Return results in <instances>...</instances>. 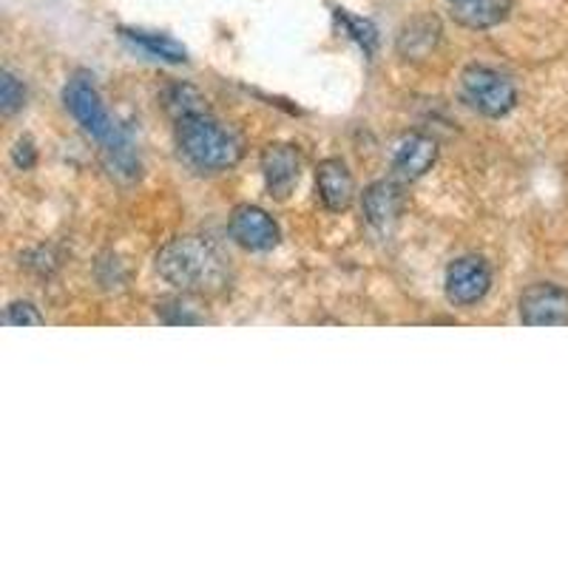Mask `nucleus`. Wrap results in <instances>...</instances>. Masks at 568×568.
<instances>
[{
	"label": "nucleus",
	"mask_w": 568,
	"mask_h": 568,
	"mask_svg": "<svg viewBox=\"0 0 568 568\" xmlns=\"http://www.w3.org/2000/svg\"><path fill=\"white\" fill-rule=\"evenodd\" d=\"M511 12V0H455L453 18L466 29H491Z\"/></svg>",
	"instance_id": "obj_12"
},
{
	"label": "nucleus",
	"mask_w": 568,
	"mask_h": 568,
	"mask_svg": "<svg viewBox=\"0 0 568 568\" xmlns=\"http://www.w3.org/2000/svg\"><path fill=\"white\" fill-rule=\"evenodd\" d=\"M23 103H27V89H23V83H20L14 74H3V80H0V109H3V114L12 116L14 111L23 109Z\"/></svg>",
	"instance_id": "obj_17"
},
{
	"label": "nucleus",
	"mask_w": 568,
	"mask_h": 568,
	"mask_svg": "<svg viewBox=\"0 0 568 568\" xmlns=\"http://www.w3.org/2000/svg\"><path fill=\"white\" fill-rule=\"evenodd\" d=\"M336 18L342 20L344 29H347V32H349V38H353L355 43L362 45L364 52H367V54L375 52V45H378V32H375V27H373V23H369V20L353 18V14L342 12V9H338V12H336Z\"/></svg>",
	"instance_id": "obj_15"
},
{
	"label": "nucleus",
	"mask_w": 568,
	"mask_h": 568,
	"mask_svg": "<svg viewBox=\"0 0 568 568\" xmlns=\"http://www.w3.org/2000/svg\"><path fill=\"white\" fill-rule=\"evenodd\" d=\"M453 3H455V0H453Z\"/></svg>",
	"instance_id": "obj_20"
},
{
	"label": "nucleus",
	"mask_w": 568,
	"mask_h": 568,
	"mask_svg": "<svg viewBox=\"0 0 568 568\" xmlns=\"http://www.w3.org/2000/svg\"><path fill=\"white\" fill-rule=\"evenodd\" d=\"M438 34L440 29L433 18H418L400 32L398 49L407 54V58H420V54H426L435 43H438Z\"/></svg>",
	"instance_id": "obj_14"
},
{
	"label": "nucleus",
	"mask_w": 568,
	"mask_h": 568,
	"mask_svg": "<svg viewBox=\"0 0 568 568\" xmlns=\"http://www.w3.org/2000/svg\"><path fill=\"white\" fill-rule=\"evenodd\" d=\"M460 98L480 114L504 116L515 109L517 89L506 74L489 65H469L460 74Z\"/></svg>",
	"instance_id": "obj_4"
},
{
	"label": "nucleus",
	"mask_w": 568,
	"mask_h": 568,
	"mask_svg": "<svg viewBox=\"0 0 568 568\" xmlns=\"http://www.w3.org/2000/svg\"><path fill=\"white\" fill-rule=\"evenodd\" d=\"M438 160V142L426 134H409L395 145L393 171L398 180L415 182L433 169Z\"/></svg>",
	"instance_id": "obj_10"
},
{
	"label": "nucleus",
	"mask_w": 568,
	"mask_h": 568,
	"mask_svg": "<svg viewBox=\"0 0 568 568\" xmlns=\"http://www.w3.org/2000/svg\"><path fill=\"white\" fill-rule=\"evenodd\" d=\"M202 103H205V100H202V94L196 89H191V85H174V89L169 91V111L176 116V120L185 114L205 111V105Z\"/></svg>",
	"instance_id": "obj_16"
},
{
	"label": "nucleus",
	"mask_w": 568,
	"mask_h": 568,
	"mask_svg": "<svg viewBox=\"0 0 568 568\" xmlns=\"http://www.w3.org/2000/svg\"><path fill=\"white\" fill-rule=\"evenodd\" d=\"M156 271L182 293H220L227 284V265L216 245L202 236H180L156 253Z\"/></svg>",
	"instance_id": "obj_1"
},
{
	"label": "nucleus",
	"mask_w": 568,
	"mask_h": 568,
	"mask_svg": "<svg viewBox=\"0 0 568 568\" xmlns=\"http://www.w3.org/2000/svg\"><path fill=\"white\" fill-rule=\"evenodd\" d=\"M123 38L131 40L136 49H142L145 54L156 60H165V63H185L187 49L180 40L169 38V34L156 32H136V29H123Z\"/></svg>",
	"instance_id": "obj_13"
},
{
	"label": "nucleus",
	"mask_w": 568,
	"mask_h": 568,
	"mask_svg": "<svg viewBox=\"0 0 568 568\" xmlns=\"http://www.w3.org/2000/svg\"><path fill=\"white\" fill-rule=\"evenodd\" d=\"M491 287V271L486 258L480 256H460L455 258L446 271V296L460 307L484 302Z\"/></svg>",
	"instance_id": "obj_7"
},
{
	"label": "nucleus",
	"mask_w": 568,
	"mask_h": 568,
	"mask_svg": "<svg viewBox=\"0 0 568 568\" xmlns=\"http://www.w3.org/2000/svg\"><path fill=\"white\" fill-rule=\"evenodd\" d=\"M316 191H318V200L324 202L327 211L333 213L347 211V207L353 205V196H355V182L347 169V162L338 160V156H329V160L318 162Z\"/></svg>",
	"instance_id": "obj_9"
},
{
	"label": "nucleus",
	"mask_w": 568,
	"mask_h": 568,
	"mask_svg": "<svg viewBox=\"0 0 568 568\" xmlns=\"http://www.w3.org/2000/svg\"><path fill=\"white\" fill-rule=\"evenodd\" d=\"M12 160L18 169L29 171L34 165V160H38V154H34V142L29 140V136H23V140L14 142V149H12Z\"/></svg>",
	"instance_id": "obj_19"
},
{
	"label": "nucleus",
	"mask_w": 568,
	"mask_h": 568,
	"mask_svg": "<svg viewBox=\"0 0 568 568\" xmlns=\"http://www.w3.org/2000/svg\"><path fill=\"white\" fill-rule=\"evenodd\" d=\"M3 318H7V324H12V327H40V324L45 322L32 302H12L7 307V316Z\"/></svg>",
	"instance_id": "obj_18"
},
{
	"label": "nucleus",
	"mask_w": 568,
	"mask_h": 568,
	"mask_svg": "<svg viewBox=\"0 0 568 568\" xmlns=\"http://www.w3.org/2000/svg\"><path fill=\"white\" fill-rule=\"evenodd\" d=\"M298 174H302V154H298L296 145L273 142L262 151V176H265V185L273 196H278V200L291 196Z\"/></svg>",
	"instance_id": "obj_8"
},
{
	"label": "nucleus",
	"mask_w": 568,
	"mask_h": 568,
	"mask_svg": "<svg viewBox=\"0 0 568 568\" xmlns=\"http://www.w3.org/2000/svg\"><path fill=\"white\" fill-rule=\"evenodd\" d=\"M520 322L529 327H568V291L560 284H531L520 296Z\"/></svg>",
	"instance_id": "obj_6"
},
{
	"label": "nucleus",
	"mask_w": 568,
	"mask_h": 568,
	"mask_svg": "<svg viewBox=\"0 0 568 568\" xmlns=\"http://www.w3.org/2000/svg\"><path fill=\"white\" fill-rule=\"evenodd\" d=\"M362 205L364 216L375 231H389L404 211V196H400V187L395 182L378 180L364 191Z\"/></svg>",
	"instance_id": "obj_11"
},
{
	"label": "nucleus",
	"mask_w": 568,
	"mask_h": 568,
	"mask_svg": "<svg viewBox=\"0 0 568 568\" xmlns=\"http://www.w3.org/2000/svg\"><path fill=\"white\" fill-rule=\"evenodd\" d=\"M63 100L65 109H69L71 116L80 123V129L109 151L111 160H114V169L120 171V174L134 176L136 171H140V162L134 160L129 136H125L123 129L111 120V114L103 105V98H100L98 85L91 83L89 74H74V78L65 83Z\"/></svg>",
	"instance_id": "obj_2"
},
{
	"label": "nucleus",
	"mask_w": 568,
	"mask_h": 568,
	"mask_svg": "<svg viewBox=\"0 0 568 568\" xmlns=\"http://www.w3.org/2000/svg\"><path fill=\"white\" fill-rule=\"evenodd\" d=\"M227 233L231 240L240 247L253 253L273 251L282 240V231H278L276 220L265 207L258 205H236L231 211V220H227Z\"/></svg>",
	"instance_id": "obj_5"
},
{
	"label": "nucleus",
	"mask_w": 568,
	"mask_h": 568,
	"mask_svg": "<svg viewBox=\"0 0 568 568\" xmlns=\"http://www.w3.org/2000/svg\"><path fill=\"white\" fill-rule=\"evenodd\" d=\"M176 145L191 165L202 171L233 169L242 156L236 136L213 120L207 111L185 114L176 120Z\"/></svg>",
	"instance_id": "obj_3"
}]
</instances>
